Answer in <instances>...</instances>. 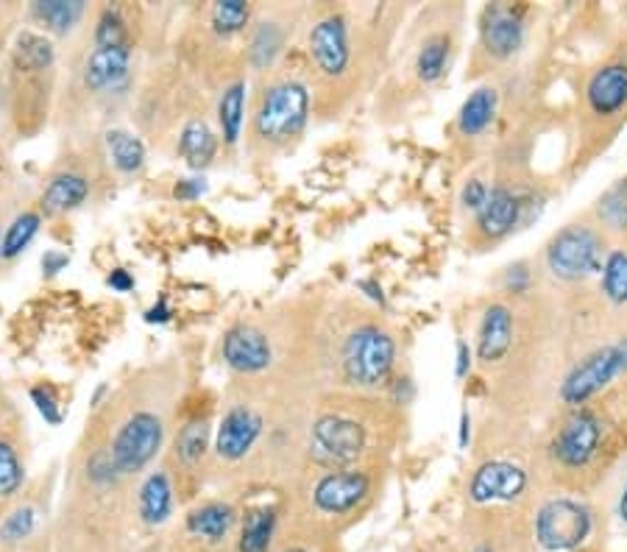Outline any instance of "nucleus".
Wrapping results in <instances>:
<instances>
[{"instance_id": "obj_1", "label": "nucleus", "mask_w": 627, "mask_h": 552, "mask_svg": "<svg viewBox=\"0 0 627 552\" xmlns=\"http://www.w3.org/2000/svg\"><path fill=\"white\" fill-rule=\"evenodd\" d=\"M383 405V402H380ZM365 408L357 397V410L335 408L321 413L310 427V458L321 469L374 467L380 460V436L385 416Z\"/></svg>"}, {"instance_id": "obj_2", "label": "nucleus", "mask_w": 627, "mask_h": 552, "mask_svg": "<svg viewBox=\"0 0 627 552\" xmlns=\"http://www.w3.org/2000/svg\"><path fill=\"white\" fill-rule=\"evenodd\" d=\"M400 346L391 329L383 324L363 321L348 329L341 344L337 366L341 377L354 391H380L394 380Z\"/></svg>"}, {"instance_id": "obj_3", "label": "nucleus", "mask_w": 627, "mask_h": 552, "mask_svg": "<svg viewBox=\"0 0 627 552\" xmlns=\"http://www.w3.org/2000/svg\"><path fill=\"white\" fill-rule=\"evenodd\" d=\"M313 110V95L299 79L271 84L254 112V134L269 145H287L304 134Z\"/></svg>"}, {"instance_id": "obj_4", "label": "nucleus", "mask_w": 627, "mask_h": 552, "mask_svg": "<svg viewBox=\"0 0 627 552\" xmlns=\"http://www.w3.org/2000/svg\"><path fill=\"white\" fill-rule=\"evenodd\" d=\"M605 235L591 224H566L544 246V265L560 283H583L605 263Z\"/></svg>"}, {"instance_id": "obj_5", "label": "nucleus", "mask_w": 627, "mask_h": 552, "mask_svg": "<svg viewBox=\"0 0 627 552\" xmlns=\"http://www.w3.org/2000/svg\"><path fill=\"white\" fill-rule=\"evenodd\" d=\"M625 375L627 340H614V344L599 346V349H594L591 355H586L580 362L572 366L569 375L560 382L558 399L569 410L586 408L591 399H597L599 393L608 391V388Z\"/></svg>"}, {"instance_id": "obj_6", "label": "nucleus", "mask_w": 627, "mask_h": 552, "mask_svg": "<svg viewBox=\"0 0 627 552\" xmlns=\"http://www.w3.org/2000/svg\"><path fill=\"white\" fill-rule=\"evenodd\" d=\"M374 469H321L315 478L310 500H313L315 513L330 519L354 517L374 500Z\"/></svg>"}, {"instance_id": "obj_7", "label": "nucleus", "mask_w": 627, "mask_h": 552, "mask_svg": "<svg viewBox=\"0 0 627 552\" xmlns=\"http://www.w3.org/2000/svg\"><path fill=\"white\" fill-rule=\"evenodd\" d=\"M603 441L605 425L597 410L577 408L569 410L564 425L555 432L553 443H549V454H553L555 467H560L564 472H586L597 460Z\"/></svg>"}, {"instance_id": "obj_8", "label": "nucleus", "mask_w": 627, "mask_h": 552, "mask_svg": "<svg viewBox=\"0 0 627 552\" xmlns=\"http://www.w3.org/2000/svg\"><path fill=\"white\" fill-rule=\"evenodd\" d=\"M591 530V511L572 497L547 500L536 513V541L547 552H575L586 544Z\"/></svg>"}, {"instance_id": "obj_9", "label": "nucleus", "mask_w": 627, "mask_h": 552, "mask_svg": "<svg viewBox=\"0 0 627 552\" xmlns=\"http://www.w3.org/2000/svg\"><path fill=\"white\" fill-rule=\"evenodd\" d=\"M162 441H165V425H162L160 416L149 413V410L129 416L114 436L112 449H109L118 474L143 472L160 454Z\"/></svg>"}, {"instance_id": "obj_10", "label": "nucleus", "mask_w": 627, "mask_h": 552, "mask_svg": "<svg viewBox=\"0 0 627 552\" xmlns=\"http://www.w3.org/2000/svg\"><path fill=\"white\" fill-rule=\"evenodd\" d=\"M310 59L324 79H346L354 62V48L348 20L343 14H326L310 29Z\"/></svg>"}, {"instance_id": "obj_11", "label": "nucleus", "mask_w": 627, "mask_h": 552, "mask_svg": "<svg viewBox=\"0 0 627 552\" xmlns=\"http://www.w3.org/2000/svg\"><path fill=\"white\" fill-rule=\"evenodd\" d=\"M530 204L533 198L525 193L514 191L508 184H494L479 213L474 215V235L483 243L505 241L525 224L530 215Z\"/></svg>"}, {"instance_id": "obj_12", "label": "nucleus", "mask_w": 627, "mask_h": 552, "mask_svg": "<svg viewBox=\"0 0 627 552\" xmlns=\"http://www.w3.org/2000/svg\"><path fill=\"white\" fill-rule=\"evenodd\" d=\"M530 485V474L514 460H483L468 480V500L474 505H491V502H516Z\"/></svg>"}, {"instance_id": "obj_13", "label": "nucleus", "mask_w": 627, "mask_h": 552, "mask_svg": "<svg viewBox=\"0 0 627 552\" xmlns=\"http://www.w3.org/2000/svg\"><path fill=\"white\" fill-rule=\"evenodd\" d=\"M265 419L249 405H232L223 413L221 425L215 432V452L221 460L237 463L243 460L251 449L257 447V441L263 438Z\"/></svg>"}, {"instance_id": "obj_14", "label": "nucleus", "mask_w": 627, "mask_h": 552, "mask_svg": "<svg viewBox=\"0 0 627 552\" xmlns=\"http://www.w3.org/2000/svg\"><path fill=\"white\" fill-rule=\"evenodd\" d=\"M525 37L527 25L519 9L502 7V3L485 9L483 25H479V42H483V51L491 59H496V62L514 59L525 45Z\"/></svg>"}, {"instance_id": "obj_15", "label": "nucleus", "mask_w": 627, "mask_h": 552, "mask_svg": "<svg viewBox=\"0 0 627 552\" xmlns=\"http://www.w3.org/2000/svg\"><path fill=\"white\" fill-rule=\"evenodd\" d=\"M223 360L237 375H260L274 362V346L254 324H234L223 335Z\"/></svg>"}, {"instance_id": "obj_16", "label": "nucleus", "mask_w": 627, "mask_h": 552, "mask_svg": "<svg viewBox=\"0 0 627 552\" xmlns=\"http://www.w3.org/2000/svg\"><path fill=\"white\" fill-rule=\"evenodd\" d=\"M514 329L516 316L508 305L494 301V305L485 307L477 333V360L483 366H496V362L505 360L514 349Z\"/></svg>"}, {"instance_id": "obj_17", "label": "nucleus", "mask_w": 627, "mask_h": 552, "mask_svg": "<svg viewBox=\"0 0 627 552\" xmlns=\"http://www.w3.org/2000/svg\"><path fill=\"white\" fill-rule=\"evenodd\" d=\"M586 106L591 115L616 117L627 106V64L610 62L594 70L586 84Z\"/></svg>"}, {"instance_id": "obj_18", "label": "nucleus", "mask_w": 627, "mask_h": 552, "mask_svg": "<svg viewBox=\"0 0 627 552\" xmlns=\"http://www.w3.org/2000/svg\"><path fill=\"white\" fill-rule=\"evenodd\" d=\"M129 48H95L84 64V86L92 92L118 90L129 81Z\"/></svg>"}, {"instance_id": "obj_19", "label": "nucleus", "mask_w": 627, "mask_h": 552, "mask_svg": "<svg viewBox=\"0 0 627 552\" xmlns=\"http://www.w3.org/2000/svg\"><path fill=\"white\" fill-rule=\"evenodd\" d=\"M496 106H499V95L494 86H477V90L463 101L461 112H457V132L463 137H479L491 129L496 117Z\"/></svg>"}, {"instance_id": "obj_20", "label": "nucleus", "mask_w": 627, "mask_h": 552, "mask_svg": "<svg viewBox=\"0 0 627 552\" xmlns=\"http://www.w3.org/2000/svg\"><path fill=\"white\" fill-rule=\"evenodd\" d=\"M140 519L151 528L165 524L173 513V485L165 472H151L140 485Z\"/></svg>"}, {"instance_id": "obj_21", "label": "nucleus", "mask_w": 627, "mask_h": 552, "mask_svg": "<svg viewBox=\"0 0 627 552\" xmlns=\"http://www.w3.org/2000/svg\"><path fill=\"white\" fill-rule=\"evenodd\" d=\"M234 508L226 502H204L188 513V533L204 541H223L234 528Z\"/></svg>"}, {"instance_id": "obj_22", "label": "nucleus", "mask_w": 627, "mask_h": 552, "mask_svg": "<svg viewBox=\"0 0 627 552\" xmlns=\"http://www.w3.org/2000/svg\"><path fill=\"white\" fill-rule=\"evenodd\" d=\"M179 154H182V160L188 162L190 167L204 171L218 154V137L210 129V123L199 121V117L184 123L182 134H179Z\"/></svg>"}, {"instance_id": "obj_23", "label": "nucleus", "mask_w": 627, "mask_h": 552, "mask_svg": "<svg viewBox=\"0 0 627 552\" xmlns=\"http://www.w3.org/2000/svg\"><path fill=\"white\" fill-rule=\"evenodd\" d=\"M90 196V182L79 173H59V176L51 178V184L42 193V209L48 215H59L68 213V209H75L79 204L87 202Z\"/></svg>"}, {"instance_id": "obj_24", "label": "nucleus", "mask_w": 627, "mask_h": 552, "mask_svg": "<svg viewBox=\"0 0 627 552\" xmlns=\"http://www.w3.org/2000/svg\"><path fill=\"white\" fill-rule=\"evenodd\" d=\"M218 123H221L223 143L237 145L245 123V81H234L223 90L218 101Z\"/></svg>"}, {"instance_id": "obj_25", "label": "nucleus", "mask_w": 627, "mask_h": 552, "mask_svg": "<svg viewBox=\"0 0 627 552\" xmlns=\"http://www.w3.org/2000/svg\"><path fill=\"white\" fill-rule=\"evenodd\" d=\"M452 40L446 34H433L422 42L416 53V75L422 84H435L449 68Z\"/></svg>"}, {"instance_id": "obj_26", "label": "nucleus", "mask_w": 627, "mask_h": 552, "mask_svg": "<svg viewBox=\"0 0 627 552\" xmlns=\"http://www.w3.org/2000/svg\"><path fill=\"white\" fill-rule=\"evenodd\" d=\"M599 290L605 301L614 307L627 305V252L625 248H608L605 263L599 268Z\"/></svg>"}, {"instance_id": "obj_27", "label": "nucleus", "mask_w": 627, "mask_h": 552, "mask_svg": "<svg viewBox=\"0 0 627 552\" xmlns=\"http://www.w3.org/2000/svg\"><path fill=\"white\" fill-rule=\"evenodd\" d=\"M276 533V511L274 508H254L245 517L240 530V552H269Z\"/></svg>"}, {"instance_id": "obj_28", "label": "nucleus", "mask_w": 627, "mask_h": 552, "mask_svg": "<svg viewBox=\"0 0 627 552\" xmlns=\"http://www.w3.org/2000/svg\"><path fill=\"white\" fill-rule=\"evenodd\" d=\"M107 149L120 173H138L145 165L143 140L138 134L125 132V129H109Z\"/></svg>"}, {"instance_id": "obj_29", "label": "nucleus", "mask_w": 627, "mask_h": 552, "mask_svg": "<svg viewBox=\"0 0 627 552\" xmlns=\"http://www.w3.org/2000/svg\"><path fill=\"white\" fill-rule=\"evenodd\" d=\"M84 3L81 0H37L34 14L57 34H68L79 23Z\"/></svg>"}, {"instance_id": "obj_30", "label": "nucleus", "mask_w": 627, "mask_h": 552, "mask_svg": "<svg viewBox=\"0 0 627 552\" xmlns=\"http://www.w3.org/2000/svg\"><path fill=\"white\" fill-rule=\"evenodd\" d=\"M282 42H285V37H282L280 25L260 23L257 29H254V34H251V45H249L251 64L257 70L271 68V64L276 62V57L282 53Z\"/></svg>"}, {"instance_id": "obj_31", "label": "nucleus", "mask_w": 627, "mask_h": 552, "mask_svg": "<svg viewBox=\"0 0 627 552\" xmlns=\"http://www.w3.org/2000/svg\"><path fill=\"white\" fill-rule=\"evenodd\" d=\"M14 59L23 70H48L57 59V51H53L51 40L34 34V31H23L14 45Z\"/></svg>"}, {"instance_id": "obj_32", "label": "nucleus", "mask_w": 627, "mask_h": 552, "mask_svg": "<svg viewBox=\"0 0 627 552\" xmlns=\"http://www.w3.org/2000/svg\"><path fill=\"white\" fill-rule=\"evenodd\" d=\"M42 224L40 213H23L12 221V226L7 229L3 241H0V257L3 259H14L18 254H23L26 248L31 246V241L37 237Z\"/></svg>"}, {"instance_id": "obj_33", "label": "nucleus", "mask_w": 627, "mask_h": 552, "mask_svg": "<svg viewBox=\"0 0 627 552\" xmlns=\"http://www.w3.org/2000/svg\"><path fill=\"white\" fill-rule=\"evenodd\" d=\"M597 218L605 229L627 232V178L616 182L599 196Z\"/></svg>"}, {"instance_id": "obj_34", "label": "nucleus", "mask_w": 627, "mask_h": 552, "mask_svg": "<svg viewBox=\"0 0 627 552\" xmlns=\"http://www.w3.org/2000/svg\"><path fill=\"white\" fill-rule=\"evenodd\" d=\"M206 449H210V425L204 419L188 421L176 436V458L193 467L204 458Z\"/></svg>"}, {"instance_id": "obj_35", "label": "nucleus", "mask_w": 627, "mask_h": 552, "mask_svg": "<svg viewBox=\"0 0 627 552\" xmlns=\"http://www.w3.org/2000/svg\"><path fill=\"white\" fill-rule=\"evenodd\" d=\"M249 20H251V7L249 3H243V0H221V3L212 7L210 14L212 29H215V34L221 37L240 34V31L249 25Z\"/></svg>"}, {"instance_id": "obj_36", "label": "nucleus", "mask_w": 627, "mask_h": 552, "mask_svg": "<svg viewBox=\"0 0 627 552\" xmlns=\"http://www.w3.org/2000/svg\"><path fill=\"white\" fill-rule=\"evenodd\" d=\"M23 480L26 472L18 452H14V447L9 441H0V500L18 494Z\"/></svg>"}, {"instance_id": "obj_37", "label": "nucleus", "mask_w": 627, "mask_h": 552, "mask_svg": "<svg viewBox=\"0 0 627 552\" xmlns=\"http://www.w3.org/2000/svg\"><path fill=\"white\" fill-rule=\"evenodd\" d=\"M95 48H129V29L114 9H107L98 18Z\"/></svg>"}, {"instance_id": "obj_38", "label": "nucleus", "mask_w": 627, "mask_h": 552, "mask_svg": "<svg viewBox=\"0 0 627 552\" xmlns=\"http://www.w3.org/2000/svg\"><path fill=\"white\" fill-rule=\"evenodd\" d=\"M34 524H37V511L31 505H23L18 508V511L9 513L7 519H3V524H0V539L3 541H23L29 539L31 533H34Z\"/></svg>"}, {"instance_id": "obj_39", "label": "nucleus", "mask_w": 627, "mask_h": 552, "mask_svg": "<svg viewBox=\"0 0 627 552\" xmlns=\"http://www.w3.org/2000/svg\"><path fill=\"white\" fill-rule=\"evenodd\" d=\"M31 402L37 405V410H40V416L48 421V425H53V427L62 425V419H64L62 405H59L57 393H53L51 388H45V386L31 388Z\"/></svg>"}, {"instance_id": "obj_40", "label": "nucleus", "mask_w": 627, "mask_h": 552, "mask_svg": "<svg viewBox=\"0 0 627 552\" xmlns=\"http://www.w3.org/2000/svg\"><path fill=\"white\" fill-rule=\"evenodd\" d=\"M488 193H491V187L483 182V178H468V182L463 184V191H461L463 209H468V213L477 215L479 207L485 204V198H488Z\"/></svg>"}, {"instance_id": "obj_41", "label": "nucleus", "mask_w": 627, "mask_h": 552, "mask_svg": "<svg viewBox=\"0 0 627 552\" xmlns=\"http://www.w3.org/2000/svg\"><path fill=\"white\" fill-rule=\"evenodd\" d=\"M87 472L95 483H114L118 478V469H114V460L109 452H95L90 460H87Z\"/></svg>"}, {"instance_id": "obj_42", "label": "nucleus", "mask_w": 627, "mask_h": 552, "mask_svg": "<svg viewBox=\"0 0 627 552\" xmlns=\"http://www.w3.org/2000/svg\"><path fill=\"white\" fill-rule=\"evenodd\" d=\"M206 193V182L204 178H179L176 187H173V198L179 202H195Z\"/></svg>"}, {"instance_id": "obj_43", "label": "nucleus", "mask_w": 627, "mask_h": 552, "mask_svg": "<svg viewBox=\"0 0 627 552\" xmlns=\"http://www.w3.org/2000/svg\"><path fill=\"white\" fill-rule=\"evenodd\" d=\"M505 288L514 290V294H525L527 288H530V270H527V265H514V268H508V274H505Z\"/></svg>"}, {"instance_id": "obj_44", "label": "nucleus", "mask_w": 627, "mask_h": 552, "mask_svg": "<svg viewBox=\"0 0 627 552\" xmlns=\"http://www.w3.org/2000/svg\"><path fill=\"white\" fill-rule=\"evenodd\" d=\"M474 366V351L466 340H457V355H455V377L457 380H466L468 371Z\"/></svg>"}, {"instance_id": "obj_45", "label": "nucleus", "mask_w": 627, "mask_h": 552, "mask_svg": "<svg viewBox=\"0 0 627 552\" xmlns=\"http://www.w3.org/2000/svg\"><path fill=\"white\" fill-rule=\"evenodd\" d=\"M70 265V257L59 248H51V252L42 254V274L45 276H57L59 270H64Z\"/></svg>"}, {"instance_id": "obj_46", "label": "nucleus", "mask_w": 627, "mask_h": 552, "mask_svg": "<svg viewBox=\"0 0 627 552\" xmlns=\"http://www.w3.org/2000/svg\"><path fill=\"white\" fill-rule=\"evenodd\" d=\"M388 388H391V393H394V402H391V405H411L413 402V393H416V388H413L411 377L391 380Z\"/></svg>"}, {"instance_id": "obj_47", "label": "nucleus", "mask_w": 627, "mask_h": 552, "mask_svg": "<svg viewBox=\"0 0 627 552\" xmlns=\"http://www.w3.org/2000/svg\"><path fill=\"white\" fill-rule=\"evenodd\" d=\"M107 285L112 290H118V294H129V290L134 288V276L123 268H114L112 274L107 276Z\"/></svg>"}, {"instance_id": "obj_48", "label": "nucleus", "mask_w": 627, "mask_h": 552, "mask_svg": "<svg viewBox=\"0 0 627 552\" xmlns=\"http://www.w3.org/2000/svg\"><path fill=\"white\" fill-rule=\"evenodd\" d=\"M360 290H365V296H368L371 301H376L380 307H385V294H383V285L376 283V279H360L357 283Z\"/></svg>"}, {"instance_id": "obj_49", "label": "nucleus", "mask_w": 627, "mask_h": 552, "mask_svg": "<svg viewBox=\"0 0 627 552\" xmlns=\"http://www.w3.org/2000/svg\"><path fill=\"white\" fill-rule=\"evenodd\" d=\"M145 321L149 324L171 321V307H168V301L160 299L154 307H149V310H145Z\"/></svg>"}, {"instance_id": "obj_50", "label": "nucleus", "mask_w": 627, "mask_h": 552, "mask_svg": "<svg viewBox=\"0 0 627 552\" xmlns=\"http://www.w3.org/2000/svg\"><path fill=\"white\" fill-rule=\"evenodd\" d=\"M468 441H472V416H468V410H463V413H461V436H457V443H461V449H466Z\"/></svg>"}, {"instance_id": "obj_51", "label": "nucleus", "mask_w": 627, "mask_h": 552, "mask_svg": "<svg viewBox=\"0 0 627 552\" xmlns=\"http://www.w3.org/2000/svg\"><path fill=\"white\" fill-rule=\"evenodd\" d=\"M616 513H619L621 522L627 524V480H625V485H621V491H619V500H616Z\"/></svg>"}, {"instance_id": "obj_52", "label": "nucleus", "mask_w": 627, "mask_h": 552, "mask_svg": "<svg viewBox=\"0 0 627 552\" xmlns=\"http://www.w3.org/2000/svg\"><path fill=\"white\" fill-rule=\"evenodd\" d=\"M285 552H313V550H307V546H287Z\"/></svg>"}]
</instances>
